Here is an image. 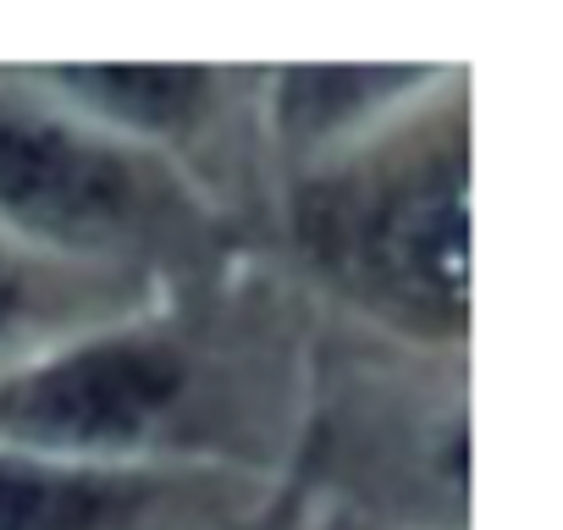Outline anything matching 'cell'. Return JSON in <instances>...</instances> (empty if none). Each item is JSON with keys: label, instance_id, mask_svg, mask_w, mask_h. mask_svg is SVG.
I'll return each instance as SVG.
<instances>
[{"label": "cell", "instance_id": "7a4b0ae2", "mask_svg": "<svg viewBox=\"0 0 563 530\" xmlns=\"http://www.w3.org/2000/svg\"><path fill=\"white\" fill-rule=\"evenodd\" d=\"M194 227V194L150 144L0 89V238L62 260H128Z\"/></svg>", "mask_w": 563, "mask_h": 530}, {"label": "cell", "instance_id": "52a82bcc", "mask_svg": "<svg viewBox=\"0 0 563 530\" xmlns=\"http://www.w3.org/2000/svg\"><path fill=\"white\" fill-rule=\"evenodd\" d=\"M67 316V277L62 265L29 243L0 238V354L34 338L45 321Z\"/></svg>", "mask_w": 563, "mask_h": 530}, {"label": "cell", "instance_id": "6da1fadb", "mask_svg": "<svg viewBox=\"0 0 563 530\" xmlns=\"http://www.w3.org/2000/svg\"><path fill=\"white\" fill-rule=\"evenodd\" d=\"M470 150L464 106L409 111L387 139L349 150L299 199L316 272L376 321L415 338H464L470 316Z\"/></svg>", "mask_w": 563, "mask_h": 530}, {"label": "cell", "instance_id": "5b68a950", "mask_svg": "<svg viewBox=\"0 0 563 530\" xmlns=\"http://www.w3.org/2000/svg\"><path fill=\"white\" fill-rule=\"evenodd\" d=\"M40 84L56 89V106L117 139H172L205 117L216 89L205 67H51Z\"/></svg>", "mask_w": 563, "mask_h": 530}, {"label": "cell", "instance_id": "277c9868", "mask_svg": "<svg viewBox=\"0 0 563 530\" xmlns=\"http://www.w3.org/2000/svg\"><path fill=\"white\" fill-rule=\"evenodd\" d=\"M188 481L166 464H84L0 448V530H166Z\"/></svg>", "mask_w": 563, "mask_h": 530}, {"label": "cell", "instance_id": "8992f818", "mask_svg": "<svg viewBox=\"0 0 563 530\" xmlns=\"http://www.w3.org/2000/svg\"><path fill=\"white\" fill-rule=\"evenodd\" d=\"M420 89H431L426 67H299L282 73L276 128L288 144H349Z\"/></svg>", "mask_w": 563, "mask_h": 530}, {"label": "cell", "instance_id": "3957f363", "mask_svg": "<svg viewBox=\"0 0 563 530\" xmlns=\"http://www.w3.org/2000/svg\"><path fill=\"white\" fill-rule=\"evenodd\" d=\"M199 415V354L161 327H100L0 376V448L155 464Z\"/></svg>", "mask_w": 563, "mask_h": 530}]
</instances>
